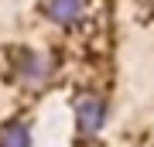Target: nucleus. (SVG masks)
<instances>
[{
    "mask_svg": "<svg viewBox=\"0 0 154 147\" xmlns=\"http://www.w3.org/2000/svg\"><path fill=\"white\" fill-rule=\"evenodd\" d=\"M48 14L55 17L58 24H75L79 17H82V0H51Z\"/></svg>",
    "mask_w": 154,
    "mask_h": 147,
    "instance_id": "4",
    "label": "nucleus"
},
{
    "mask_svg": "<svg viewBox=\"0 0 154 147\" xmlns=\"http://www.w3.org/2000/svg\"><path fill=\"white\" fill-rule=\"evenodd\" d=\"M103 120H106V103H103V99H96V96L79 99V106H75V123H79V130H82L86 137H93L96 130H103Z\"/></svg>",
    "mask_w": 154,
    "mask_h": 147,
    "instance_id": "2",
    "label": "nucleus"
},
{
    "mask_svg": "<svg viewBox=\"0 0 154 147\" xmlns=\"http://www.w3.org/2000/svg\"><path fill=\"white\" fill-rule=\"evenodd\" d=\"M0 147H31V130L28 123H4L0 127Z\"/></svg>",
    "mask_w": 154,
    "mask_h": 147,
    "instance_id": "3",
    "label": "nucleus"
},
{
    "mask_svg": "<svg viewBox=\"0 0 154 147\" xmlns=\"http://www.w3.org/2000/svg\"><path fill=\"white\" fill-rule=\"evenodd\" d=\"M48 75H51V62L45 58V55L21 51V58H17V79H21L24 86H41Z\"/></svg>",
    "mask_w": 154,
    "mask_h": 147,
    "instance_id": "1",
    "label": "nucleus"
}]
</instances>
